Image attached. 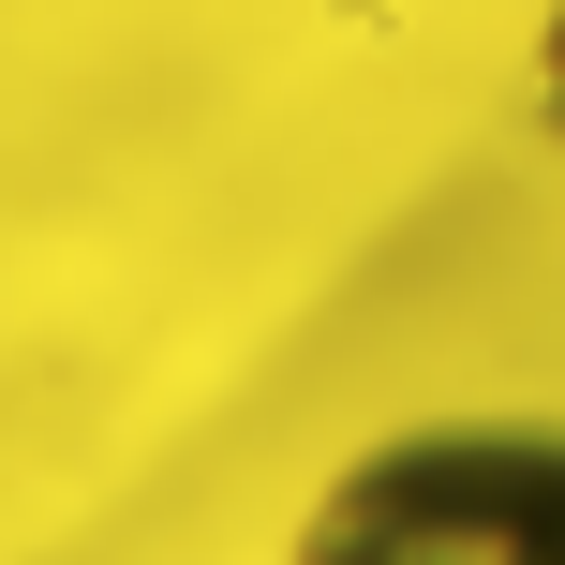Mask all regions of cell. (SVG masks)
Wrapping results in <instances>:
<instances>
[{
    "label": "cell",
    "instance_id": "6da1fadb",
    "mask_svg": "<svg viewBox=\"0 0 565 565\" xmlns=\"http://www.w3.org/2000/svg\"><path fill=\"white\" fill-rule=\"evenodd\" d=\"M312 551H536L565 565V431H402L328 491Z\"/></svg>",
    "mask_w": 565,
    "mask_h": 565
},
{
    "label": "cell",
    "instance_id": "7a4b0ae2",
    "mask_svg": "<svg viewBox=\"0 0 565 565\" xmlns=\"http://www.w3.org/2000/svg\"><path fill=\"white\" fill-rule=\"evenodd\" d=\"M536 135L565 149V0H551V30H536Z\"/></svg>",
    "mask_w": 565,
    "mask_h": 565
}]
</instances>
